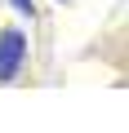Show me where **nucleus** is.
Listing matches in <instances>:
<instances>
[{"label":"nucleus","instance_id":"f257e3e1","mask_svg":"<svg viewBox=\"0 0 129 133\" xmlns=\"http://www.w3.org/2000/svg\"><path fill=\"white\" fill-rule=\"evenodd\" d=\"M27 66V31L22 27H0V84L22 76Z\"/></svg>","mask_w":129,"mask_h":133},{"label":"nucleus","instance_id":"7ed1b4c3","mask_svg":"<svg viewBox=\"0 0 129 133\" xmlns=\"http://www.w3.org/2000/svg\"><path fill=\"white\" fill-rule=\"evenodd\" d=\"M58 5H67V0H58Z\"/></svg>","mask_w":129,"mask_h":133},{"label":"nucleus","instance_id":"f03ea898","mask_svg":"<svg viewBox=\"0 0 129 133\" xmlns=\"http://www.w3.org/2000/svg\"><path fill=\"white\" fill-rule=\"evenodd\" d=\"M9 5H14L18 14H27V18H36V0H9Z\"/></svg>","mask_w":129,"mask_h":133}]
</instances>
